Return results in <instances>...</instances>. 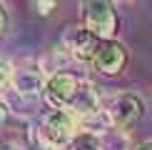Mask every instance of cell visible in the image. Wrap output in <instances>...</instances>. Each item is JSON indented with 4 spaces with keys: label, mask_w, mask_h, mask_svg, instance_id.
<instances>
[{
    "label": "cell",
    "mask_w": 152,
    "mask_h": 150,
    "mask_svg": "<svg viewBox=\"0 0 152 150\" xmlns=\"http://www.w3.org/2000/svg\"><path fill=\"white\" fill-rule=\"evenodd\" d=\"M45 73L40 68H20L12 75V90H18L20 95H28V98H40L42 90H45Z\"/></svg>",
    "instance_id": "cell-7"
},
{
    "label": "cell",
    "mask_w": 152,
    "mask_h": 150,
    "mask_svg": "<svg viewBox=\"0 0 152 150\" xmlns=\"http://www.w3.org/2000/svg\"><path fill=\"white\" fill-rule=\"evenodd\" d=\"M8 103L5 100H0V125H5V120H8Z\"/></svg>",
    "instance_id": "cell-15"
},
{
    "label": "cell",
    "mask_w": 152,
    "mask_h": 150,
    "mask_svg": "<svg viewBox=\"0 0 152 150\" xmlns=\"http://www.w3.org/2000/svg\"><path fill=\"white\" fill-rule=\"evenodd\" d=\"M30 3H33V10H35L40 18H50L55 10H58L60 0H30Z\"/></svg>",
    "instance_id": "cell-12"
},
{
    "label": "cell",
    "mask_w": 152,
    "mask_h": 150,
    "mask_svg": "<svg viewBox=\"0 0 152 150\" xmlns=\"http://www.w3.org/2000/svg\"><path fill=\"white\" fill-rule=\"evenodd\" d=\"M100 150H132V143H130V135L125 133L122 128L112 125L107 128L105 133H100Z\"/></svg>",
    "instance_id": "cell-10"
},
{
    "label": "cell",
    "mask_w": 152,
    "mask_h": 150,
    "mask_svg": "<svg viewBox=\"0 0 152 150\" xmlns=\"http://www.w3.org/2000/svg\"><path fill=\"white\" fill-rule=\"evenodd\" d=\"M80 15H82V25L87 30H92L100 40L117 35L120 15H117V8L112 0H82Z\"/></svg>",
    "instance_id": "cell-2"
},
{
    "label": "cell",
    "mask_w": 152,
    "mask_h": 150,
    "mask_svg": "<svg viewBox=\"0 0 152 150\" xmlns=\"http://www.w3.org/2000/svg\"><path fill=\"white\" fill-rule=\"evenodd\" d=\"M82 80L77 78L75 73H67V70H58L53 75H48L45 80V90H42V98L50 108H67L70 100L75 98Z\"/></svg>",
    "instance_id": "cell-4"
},
{
    "label": "cell",
    "mask_w": 152,
    "mask_h": 150,
    "mask_svg": "<svg viewBox=\"0 0 152 150\" xmlns=\"http://www.w3.org/2000/svg\"><path fill=\"white\" fill-rule=\"evenodd\" d=\"M107 110H110L112 123H115L117 128L127 130V128H132V125L142 118L145 103H142L140 95H135V93H117V95L112 98V103H110Z\"/></svg>",
    "instance_id": "cell-6"
},
{
    "label": "cell",
    "mask_w": 152,
    "mask_h": 150,
    "mask_svg": "<svg viewBox=\"0 0 152 150\" xmlns=\"http://www.w3.org/2000/svg\"><path fill=\"white\" fill-rule=\"evenodd\" d=\"M12 75H15L12 65H10V62H5V60H0V93H5L12 85Z\"/></svg>",
    "instance_id": "cell-13"
},
{
    "label": "cell",
    "mask_w": 152,
    "mask_h": 150,
    "mask_svg": "<svg viewBox=\"0 0 152 150\" xmlns=\"http://www.w3.org/2000/svg\"><path fill=\"white\" fill-rule=\"evenodd\" d=\"M97 108H102V105H100L97 88H95L92 83H87V80H82L77 93H75V98L70 100V105H67V110H70L75 118H82V115H87V112H92Z\"/></svg>",
    "instance_id": "cell-8"
},
{
    "label": "cell",
    "mask_w": 152,
    "mask_h": 150,
    "mask_svg": "<svg viewBox=\"0 0 152 150\" xmlns=\"http://www.w3.org/2000/svg\"><path fill=\"white\" fill-rule=\"evenodd\" d=\"M127 60H130L127 48H125L120 40H115V38H107V40H100L97 50H95L92 68L100 75L112 78V75H120L125 68H127Z\"/></svg>",
    "instance_id": "cell-3"
},
{
    "label": "cell",
    "mask_w": 152,
    "mask_h": 150,
    "mask_svg": "<svg viewBox=\"0 0 152 150\" xmlns=\"http://www.w3.org/2000/svg\"><path fill=\"white\" fill-rule=\"evenodd\" d=\"M8 25H10V15H8V8H5L3 3H0V35H5Z\"/></svg>",
    "instance_id": "cell-14"
},
{
    "label": "cell",
    "mask_w": 152,
    "mask_h": 150,
    "mask_svg": "<svg viewBox=\"0 0 152 150\" xmlns=\"http://www.w3.org/2000/svg\"><path fill=\"white\" fill-rule=\"evenodd\" d=\"M67 150H100V138L87 130H77L67 143Z\"/></svg>",
    "instance_id": "cell-11"
},
{
    "label": "cell",
    "mask_w": 152,
    "mask_h": 150,
    "mask_svg": "<svg viewBox=\"0 0 152 150\" xmlns=\"http://www.w3.org/2000/svg\"><path fill=\"white\" fill-rule=\"evenodd\" d=\"M137 150H152V140H147V143H142V145H137Z\"/></svg>",
    "instance_id": "cell-16"
},
{
    "label": "cell",
    "mask_w": 152,
    "mask_h": 150,
    "mask_svg": "<svg viewBox=\"0 0 152 150\" xmlns=\"http://www.w3.org/2000/svg\"><path fill=\"white\" fill-rule=\"evenodd\" d=\"M75 133H77V118L67 108H50V112L42 118L35 138L42 145V150H50V148L67 145Z\"/></svg>",
    "instance_id": "cell-1"
},
{
    "label": "cell",
    "mask_w": 152,
    "mask_h": 150,
    "mask_svg": "<svg viewBox=\"0 0 152 150\" xmlns=\"http://www.w3.org/2000/svg\"><path fill=\"white\" fill-rule=\"evenodd\" d=\"M100 45V38L87 30L85 25H70L62 33V48L70 53V58L80 60V62H92V55Z\"/></svg>",
    "instance_id": "cell-5"
},
{
    "label": "cell",
    "mask_w": 152,
    "mask_h": 150,
    "mask_svg": "<svg viewBox=\"0 0 152 150\" xmlns=\"http://www.w3.org/2000/svg\"><path fill=\"white\" fill-rule=\"evenodd\" d=\"M112 125L115 123H112L110 110H102V108H97V110L87 112V115L77 118V130H87V133H95V135L105 133V130L112 128Z\"/></svg>",
    "instance_id": "cell-9"
}]
</instances>
